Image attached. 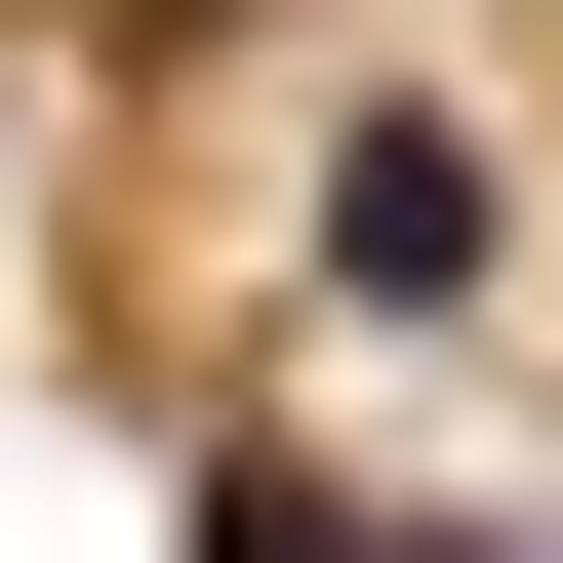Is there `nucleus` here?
<instances>
[{"instance_id":"1","label":"nucleus","mask_w":563,"mask_h":563,"mask_svg":"<svg viewBox=\"0 0 563 563\" xmlns=\"http://www.w3.org/2000/svg\"><path fill=\"white\" fill-rule=\"evenodd\" d=\"M322 282H363V322H443V282H483V121H402V81L322 121Z\"/></svg>"},{"instance_id":"2","label":"nucleus","mask_w":563,"mask_h":563,"mask_svg":"<svg viewBox=\"0 0 563 563\" xmlns=\"http://www.w3.org/2000/svg\"><path fill=\"white\" fill-rule=\"evenodd\" d=\"M322 563H363V523H322ZM402 563H483V523H402Z\"/></svg>"}]
</instances>
